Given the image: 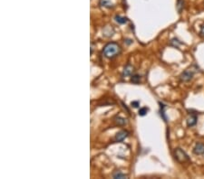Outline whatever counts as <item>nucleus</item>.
Returning <instances> with one entry per match:
<instances>
[{
    "mask_svg": "<svg viewBox=\"0 0 204 179\" xmlns=\"http://www.w3.org/2000/svg\"><path fill=\"white\" fill-rule=\"evenodd\" d=\"M121 53V47L116 43H109L104 48V54L108 59H113L119 55Z\"/></svg>",
    "mask_w": 204,
    "mask_h": 179,
    "instance_id": "f257e3e1",
    "label": "nucleus"
},
{
    "mask_svg": "<svg viewBox=\"0 0 204 179\" xmlns=\"http://www.w3.org/2000/svg\"><path fill=\"white\" fill-rule=\"evenodd\" d=\"M174 156L177 161L180 163H185L190 161V157L188 156V155L181 148H176L174 150Z\"/></svg>",
    "mask_w": 204,
    "mask_h": 179,
    "instance_id": "f03ea898",
    "label": "nucleus"
},
{
    "mask_svg": "<svg viewBox=\"0 0 204 179\" xmlns=\"http://www.w3.org/2000/svg\"><path fill=\"white\" fill-rule=\"evenodd\" d=\"M194 73L195 71L192 70V69H187L180 75V79L181 81H189L193 78Z\"/></svg>",
    "mask_w": 204,
    "mask_h": 179,
    "instance_id": "7ed1b4c3",
    "label": "nucleus"
},
{
    "mask_svg": "<svg viewBox=\"0 0 204 179\" xmlns=\"http://www.w3.org/2000/svg\"><path fill=\"white\" fill-rule=\"evenodd\" d=\"M193 152L195 155H203L204 154V144L197 143L193 148Z\"/></svg>",
    "mask_w": 204,
    "mask_h": 179,
    "instance_id": "20e7f679",
    "label": "nucleus"
},
{
    "mask_svg": "<svg viewBox=\"0 0 204 179\" xmlns=\"http://www.w3.org/2000/svg\"><path fill=\"white\" fill-rule=\"evenodd\" d=\"M197 123V116L195 114H190V116L187 119V125L188 127H193Z\"/></svg>",
    "mask_w": 204,
    "mask_h": 179,
    "instance_id": "39448f33",
    "label": "nucleus"
},
{
    "mask_svg": "<svg viewBox=\"0 0 204 179\" xmlns=\"http://www.w3.org/2000/svg\"><path fill=\"white\" fill-rule=\"evenodd\" d=\"M133 72V67L130 64H128L127 66H125L124 72H122V76L124 77H127V76H131Z\"/></svg>",
    "mask_w": 204,
    "mask_h": 179,
    "instance_id": "423d86ee",
    "label": "nucleus"
},
{
    "mask_svg": "<svg viewBox=\"0 0 204 179\" xmlns=\"http://www.w3.org/2000/svg\"><path fill=\"white\" fill-rule=\"evenodd\" d=\"M127 136H128V132L120 131L116 134V136H115V139H116V141H118V142H122L126 139Z\"/></svg>",
    "mask_w": 204,
    "mask_h": 179,
    "instance_id": "0eeeda50",
    "label": "nucleus"
},
{
    "mask_svg": "<svg viewBox=\"0 0 204 179\" xmlns=\"http://www.w3.org/2000/svg\"><path fill=\"white\" fill-rule=\"evenodd\" d=\"M176 8L179 13H181V11L184 8V0H177Z\"/></svg>",
    "mask_w": 204,
    "mask_h": 179,
    "instance_id": "6e6552de",
    "label": "nucleus"
},
{
    "mask_svg": "<svg viewBox=\"0 0 204 179\" xmlns=\"http://www.w3.org/2000/svg\"><path fill=\"white\" fill-rule=\"evenodd\" d=\"M115 21L117 23L121 24V25H124L128 22V19L126 17H122V16H115Z\"/></svg>",
    "mask_w": 204,
    "mask_h": 179,
    "instance_id": "1a4fd4ad",
    "label": "nucleus"
},
{
    "mask_svg": "<svg viewBox=\"0 0 204 179\" xmlns=\"http://www.w3.org/2000/svg\"><path fill=\"white\" fill-rule=\"evenodd\" d=\"M114 120H115L116 124H118V125H124V124H126V120L122 118V117H116Z\"/></svg>",
    "mask_w": 204,
    "mask_h": 179,
    "instance_id": "9d476101",
    "label": "nucleus"
},
{
    "mask_svg": "<svg viewBox=\"0 0 204 179\" xmlns=\"http://www.w3.org/2000/svg\"><path fill=\"white\" fill-rule=\"evenodd\" d=\"M126 177H127L126 175L121 173L120 171H117L116 173L113 174V178H126Z\"/></svg>",
    "mask_w": 204,
    "mask_h": 179,
    "instance_id": "9b49d317",
    "label": "nucleus"
},
{
    "mask_svg": "<svg viewBox=\"0 0 204 179\" xmlns=\"http://www.w3.org/2000/svg\"><path fill=\"white\" fill-rule=\"evenodd\" d=\"M141 81V76H139V75H133V76H132V81L133 82V83H139Z\"/></svg>",
    "mask_w": 204,
    "mask_h": 179,
    "instance_id": "f8f14e48",
    "label": "nucleus"
},
{
    "mask_svg": "<svg viewBox=\"0 0 204 179\" xmlns=\"http://www.w3.org/2000/svg\"><path fill=\"white\" fill-rule=\"evenodd\" d=\"M182 44V43H181L178 39H175V38H173V39L171 41V44L173 45V46H175V47H177V48H178L179 44Z\"/></svg>",
    "mask_w": 204,
    "mask_h": 179,
    "instance_id": "ddd939ff",
    "label": "nucleus"
},
{
    "mask_svg": "<svg viewBox=\"0 0 204 179\" xmlns=\"http://www.w3.org/2000/svg\"><path fill=\"white\" fill-rule=\"evenodd\" d=\"M148 112V109L147 108H141L139 111V115L140 116H145Z\"/></svg>",
    "mask_w": 204,
    "mask_h": 179,
    "instance_id": "4468645a",
    "label": "nucleus"
},
{
    "mask_svg": "<svg viewBox=\"0 0 204 179\" xmlns=\"http://www.w3.org/2000/svg\"><path fill=\"white\" fill-rule=\"evenodd\" d=\"M131 105L133 107V108H138L139 107V101H133L131 103Z\"/></svg>",
    "mask_w": 204,
    "mask_h": 179,
    "instance_id": "2eb2a0df",
    "label": "nucleus"
},
{
    "mask_svg": "<svg viewBox=\"0 0 204 179\" xmlns=\"http://www.w3.org/2000/svg\"><path fill=\"white\" fill-rule=\"evenodd\" d=\"M200 34H201V36L202 37H204V25H201V27Z\"/></svg>",
    "mask_w": 204,
    "mask_h": 179,
    "instance_id": "dca6fc26",
    "label": "nucleus"
}]
</instances>
